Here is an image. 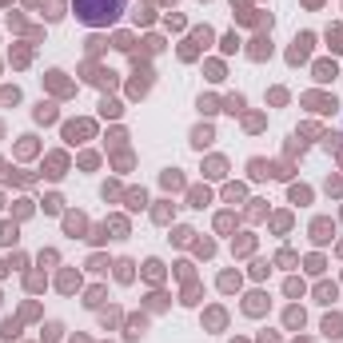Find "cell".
<instances>
[{
    "label": "cell",
    "mask_w": 343,
    "mask_h": 343,
    "mask_svg": "<svg viewBox=\"0 0 343 343\" xmlns=\"http://www.w3.org/2000/svg\"><path fill=\"white\" fill-rule=\"evenodd\" d=\"M287 295H303V284L299 280H287Z\"/></svg>",
    "instance_id": "836d02e7"
},
{
    "label": "cell",
    "mask_w": 343,
    "mask_h": 343,
    "mask_svg": "<svg viewBox=\"0 0 343 343\" xmlns=\"http://www.w3.org/2000/svg\"><path fill=\"white\" fill-rule=\"evenodd\" d=\"M0 100H4V104H16V100H20V88H0Z\"/></svg>",
    "instance_id": "ffe728a7"
},
{
    "label": "cell",
    "mask_w": 343,
    "mask_h": 343,
    "mask_svg": "<svg viewBox=\"0 0 343 343\" xmlns=\"http://www.w3.org/2000/svg\"><path fill=\"white\" fill-rule=\"evenodd\" d=\"M144 204H148V196H144V188H140V192H128V208H132V212H140Z\"/></svg>",
    "instance_id": "30bf717a"
},
{
    "label": "cell",
    "mask_w": 343,
    "mask_h": 343,
    "mask_svg": "<svg viewBox=\"0 0 343 343\" xmlns=\"http://www.w3.org/2000/svg\"><path fill=\"white\" fill-rule=\"evenodd\" d=\"M276 264H280V268H291V264H295V255H291V251H280V255H276Z\"/></svg>",
    "instance_id": "f546056e"
},
{
    "label": "cell",
    "mask_w": 343,
    "mask_h": 343,
    "mask_svg": "<svg viewBox=\"0 0 343 343\" xmlns=\"http://www.w3.org/2000/svg\"><path fill=\"white\" fill-rule=\"evenodd\" d=\"M72 12H76V20L88 24V28H108V24L120 20L124 0H72Z\"/></svg>",
    "instance_id": "6da1fadb"
},
{
    "label": "cell",
    "mask_w": 343,
    "mask_h": 343,
    "mask_svg": "<svg viewBox=\"0 0 343 343\" xmlns=\"http://www.w3.org/2000/svg\"><path fill=\"white\" fill-rule=\"evenodd\" d=\"M0 335H4V339H16V335H20V323H16V319H4V323H0Z\"/></svg>",
    "instance_id": "8fae6325"
},
{
    "label": "cell",
    "mask_w": 343,
    "mask_h": 343,
    "mask_svg": "<svg viewBox=\"0 0 343 343\" xmlns=\"http://www.w3.org/2000/svg\"><path fill=\"white\" fill-rule=\"evenodd\" d=\"M315 295H319V303H331V299H335V284H319Z\"/></svg>",
    "instance_id": "5bb4252c"
},
{
    "label": "cell",
    "mask_w": 343,
    "mask_h": 343,
    "mask_svg": "<svg viewBox=\"0 0 343 343\" xmlns=\"http://www.w3.org/2000/svg\"><path fill=\"white\" fill-rule=\"evenodd\" d=\"M327 231H331V224H327V220H315V224H311V235H315V243H327V239H331Z\"/></svg>",
    "instance_id": "3957f363"
},
{
    "label": "cell",
    "mask_w": 343,
    "mask_h": 343,
    "mask_svg": "<svg viewBox=\"0 0 343 343\" xmlns=\"http://www.w3.org/2000/svg\"><path fill=\"white\" fill-rule=\"evenodd\" d=\"M36 120H40V124H52V120H56V108L40 100V104H36Z\"/></svg>",
    "instance_id": "8992f818"
},
{
    "label": "cell",
    "mask_w": 343,
    "mask_h": 343,
    "mask_svg": "<svg viewBox=\"0 0 343 343\" xmlns=\"http://www.w3.org/2000/svg\"><path fill=\"white\" fill-rule=\"evenodd\" d=\"M100 112L104 116H120V104H116V100H100Z\"/></svg>",
    "instance_id": "603a6c76"
},
{
    "label": "cell",
    "mask_w": 343,
    "mask_h": 343,
    "mask_svg": "<svg viewBox=\"0 0 343 343\" xmlns=\"http://www.w3.org/2000/svg\"><path fill=\"white\" fill-rule=\"evenodd\" d=\"M224 200H231V204L243 200V188H239V184H228V188H224Z\"/></svg>",
    "instance_id": "d6986e66"
},
{
    "label": "cell",
    "mask_w": 343,
    "mask_h": 343,
    "mask_svg": "<svg viewBox=\"0 0 343 343\" xmlns=\"http://www.w3.org/2000/svg\"><path fill=\"white\" fill-rule=\"evenodd\" d=\"M307 200H311L307 188H291V204H307Z\"/></svg>",
    "instance_id": "44dd1931"
},
{
    "label": "cell",
    "mask_w": 343,
    "mask_h": 343,
    "mask_svg": "<svg viewBox=\"0 0 343 343\" xmlns=\"http://www.w3.org/2000/svg\"><path fill=\"white\" fill-rule=\"evenodd\" d=\"M287 327H303V307H291L287 311Z\"/></svg>",
    "instance_id": "2e32d148"
},
{
    "label": "cell",
    "mask_w": 343,
    "mask_h": 343,
    "mask_svg": "<svg viewBox=\"0 0 343 343\" xmlns=\"http://www.w3.org/2000/svg\"><path fill=\"white\" fill-rule=\"evenodd\" d=\"M220 287H224V291H235V287H239V276H231V272H228V276L220 280Z\"/></svg>",
    "instance_id": "d4e9b609"
},
{
    "label": "cell",
    "mask_w": 343,
    "mask_h": 343,
    "mask_svg": "<svg viewBox=\"0 0 343 343\" xmlns=\"http://www.w3.org/2000/svg\"><path fill=\"white\" fill-rule=\"evenodd\" d=\"M247 311H251V315L264 311V295H247Z\"/></svg>",
    "instance_id": "cb8c5ba5"
},
{
    "label": "cell",
    "mask_w": 343,
    "mask_h": 343,
    "mask_svg": "<svg viewBox=\"0 0 343 343\" xmlns=\"http://www.w3.org/2000/svg\"><path fill=\"white\" fill-rule=\"evenodd\" d=\"M224 108H228V112H243V96H228Z\"/></svg>",
    "instance_id": "7402d4cb"
},
{
    "label": "cell",
    "mask_w": 343,
    "mask_h": 343,
    "mask_svg": "<svg viewBox=\"0 0 343 343\" xmlns=\"http://www.w3.org/2000/svg\"><path fill=\"white\" fill-rule=\"evenodd\" d=\"M311 40H315L311 32H299V36H295V48L287 52V60H291V64H299V60H307V52H311Z\"/></svg>",
    "instance_id": "7a4b0ae2"
},
{
    "label": "cell",
    "mask_w": 343,
    "mask_h": 343,
    "mask_svg": "<svg viewBox=\"0 0 343 343\" xmlns=\"http://www.w3.org/2000/svg\"><path fill=\"white\" fill-rule=\"evenodd\" d=\"M152 216H156V224H168V220H172V208H168V204H164V208H156Z\"/></svg>",
    "instance_id": "484cf974"
},
{
    "label": "cell",
    "mask_w": 343,
    "mask_h": 343,
    "mask_svg": "<svg viewBox=\"0 0 343 343\" xmlns=\"http://www.w3.org/2000/svg\"><path fill=\"white\" fill-rule=\"evenodd\" d=\"M204 204H208V188L204 192H192V208H204Z\"/></svg>",
    "instance_id": "4316f807"
},
{
    "label": "cell",
    "mask_w": 343,
    "mask_h": 343,
    "mask_svg": "<svg viewBox=\"0 0 343 343\" xmlns=\"http://www.w3.org/2000/svg\"><path fill=\"white\" fill-rule=\"evenodd\" d=\"M44 212H60V196H48L44 200Z\"/></svg>",
    "instance_id": "d6a6232c"
},
{
    "label": "cell",
    "mask_w": 343,
    "mask_h": 343,
    "mask_svg": "<svg viewBox=\"0 0 343 343\" xmlns=\"http://www.w3.org/2000/svg\"><path fill=\"white\" fill-rule=\"evenodd\" d=\"M44 339H60V323H48L44 327Z\"/></svg>",
    "instance_id": "e575fe53"
},
{
    "label": "cell",
    "mask_w": 343,
    "mask_h": 343,
    "mask_svg": "<svg viewBox=\"0 0 343 343\" xmlns=\"http://www.w3.org/2000/svg\"><path fill=\"white\" fill-rule=\"evenodd\" d=\"M0 208H4V200H0Z\"/></svg>",
    "instance_id": "8d00e7d4"
},
{
    "label": "cell",
    "mask_w": 343,
    "mask_h": 343,
    "mask_svg": "<svg viewBox=\"0 0 343 343\" xmlns=\"http://www.w3.org/2000/svg\"><path fill=\"white\" fill-rule=\"evenodd\" d=\"M192 235H196V231H192V228H180V231H176V235H172V239H176V243H188Z\"/></svg>",
    "instance_id": "f1b7e54d"
},
{
    "label": "cell",
    "mask_w": 343,
    "mask_h": 343,
    "mask_svg": "<svg viewBox=\"0 0 343 343\" xmlns=\"http://www.w3.org/2000/svg\"><path fill=\"white\" fill-rule=\"evenodd\" d=\"M116 280H120V284H128V280H132V264H128V260H120V264H116Z\"/></svg>",
    "instance_id": "7c38bea8"
},
{
    "label": "cell",
    "mask_w": 343,
    "mask_h": 343,
    "mask_svg": "<svg viewBox=\"0 0 343 343\" xmlns=\"http://www.w3.org/2000/svg\"><path fill=\"white\" fill-rule=\"evenodd\" d=\"M0 272H4V268H0Z\"/></svg>",
    "instance_id": "74e56055"
},
{
    "label": "cell",
    "mask_w": 343,
    "mask_h": 343,
    "mask_svg": "<svg viewBox=\"0 0 343 343\" xmlns=\"http://www.w3.org/2000/svg\"><path fill=\"white\" fill-rule=\"evenodd\" d=\"M323 331H327L331 339H343V319H339V315H335V319L327 315V319H323Z\"/></svg>",
    "instance_id": "277c9868"
},
{
    "label": "cell",
    "mask_w": 343,
    "mask_h": 343,
    "mask_svg": "<svg viewBox=\"0 0 343 343\" xmlns=\"http://www.w3.org/2000/svg\"><path fill=\"white\" fill-rule=\"evenodd\" d=\"M315 80H319V84L335 80V64H315Z\"/></svg>",
    "instance_id": "52a82bcc"
},
{
    "label": "cell",
    "mask_w": 343,
    "mask_h": 343,
    "mask_svg": "<svg viewBox=\"0 0 343 343\" xmlns=\"http://www.w3.org/2000/svg\"><path fill=\"white\" fill-rule=\"evenodd\" d=\"M235 48H239V40H235V32H231V36H224V52H235Z\"/></svg>",
    "instance_id": "1f68e13d"
},
{
    "label": "cell",
    "mask_w": 343,
    "mask_h": 343,
    "mask_svg": "<svg viewBox=\"0 0 343 343\" xmlns=\"http://www.w3.org/2000/svg\"><path fill=\"white\" fill-rule=\"evenodd\" d=\"M0 243H16V224H0Z\"/></svg>",
    "instance_id": "9a60e30c"
},
{
    "label": "cell",
    "mask_w": 343,
    "mask_h": 343,
    "mask_svg": "<svg viewBox=\"0 0 343 343\" xmlns=\"http://www.w3.org/2000/svg\"><path fill=\"white\" fill-rule=\"evenodd\" d=\"M88 132H92V128H88L84 120H80V124H68V128H64V136H68L72 144H76V136H88Z\"/></svg>",
    "instance_id": "9c48e42d"
},
{
    "label": "cell",
    "mask_w": 343,
    "mask_h": 343,
    "mask_svg": "<svg viewBox=\"0 0 343 343\" xmlns=\"http://www.w3.org/2000/svg\"><path fill=\"white\" fill-rule=\"evenodd\" d=\"M247 168H251V180H264V176H268V164H264V160H251Z\"/></svg>",
    "instance_id": "e0dca14e"
},
{
    "label": "cell",
    "mask_w": 343,
    "mask_h": 343,
    "mask_svg": "<svg viewBox=\"0 0 343 343\" xmlns=\"http://www.w3.org/2000/svg\"><path fill=\"white\" fill-rule=\"evenodd\" d=\"M164 188H184V176L180 172H164Z\"/></svg>",
    "instance_id": "ac0fdd59"
},
{
    "label": "cell",
    "mask_w": 343,
    "mask_h": 343,
    "mask_svg": "<svg viewBox=\"0 0 343 343\" xmlns=\"http://www.w3.org/2000/svg\"><path fill=\"white\" fill-rule=\"evenodd\" d=\"M307 272H311V276H319V272H323V260H319V255H311V260H307Z\"/></svg>",
    "instance_id": "83f0119b"
},
{
    "label": "cell",
    "mask_w": 343,
    "mask_h": 343,
    "mask_svg": "<svg viewBox=\"0 0 343 343\" xmlns=\"http://www.w3.org/2000/svg\"><path fill=\"white\" fill-rule=\"evenodd\" d=\"M200 112L212 116V112H220V108H216V100H204V96H200Z\"/></svg>",
    "instance_id": "4dcf8cb0"
},
{
    "label": "cell",
    "mask_w": 343,
    "mask_h": 343,
    "mask_svg": "<svg viewBox=\"0 0 343 343\" xmlns=\"http://www.w3.org/2000/svg\"><path fill=\"white\" fill-rule=\"evenodd\" d=\"M231 224H235L231 216H220V220H216V228H220V231H231Z\"/></svg>",
    "instance_id": "d590c367"
},
{
    "label": "cell",
    "mask_w": 343,
    "mask_h": 343,
    "mask_svg": "<svg viewBox=\"0 0 343 343\" xmlns=\"http://www.w3.org/2000/svg\"><path fill=\"white\" fill-rule=\"evenodd\" d=\"M192 144H196V148H208V144H212V128H208V124L196 128V132H192Z\"/></svg>",
    "instance_id": "5b68a950"
},
{
    "label": "cell",
    "mask_w": 343,
    "mask_h": 343,
    "mask_svg": "<svg viewBox=\"0 0 343 343\" xmlns=\"http://www.w3.org/2000/svg\"><path fill=\"white\" fill-rule=\"evenodd\" d=\"M307 104L315 112H335V100H323V96H307Z\"/></svg>",
    "instance_id": "ba28073f"
},
{
    "label": "cell",
    "mask_w": 343,
    "mask_h": 343,
    "mask_svg": "<svg viewBox=\"0 0 343 343\" xmlns=\"http://www.w3.org/2000/svg\"><path fill=\"white\" fill-rule=\"evenodd\" d=\"M144 276H148V280H160V276H164L160 260H148V264H144Z\"/></svg>",
    "instance_id": "4fadbf2b"
}]
</instances>
